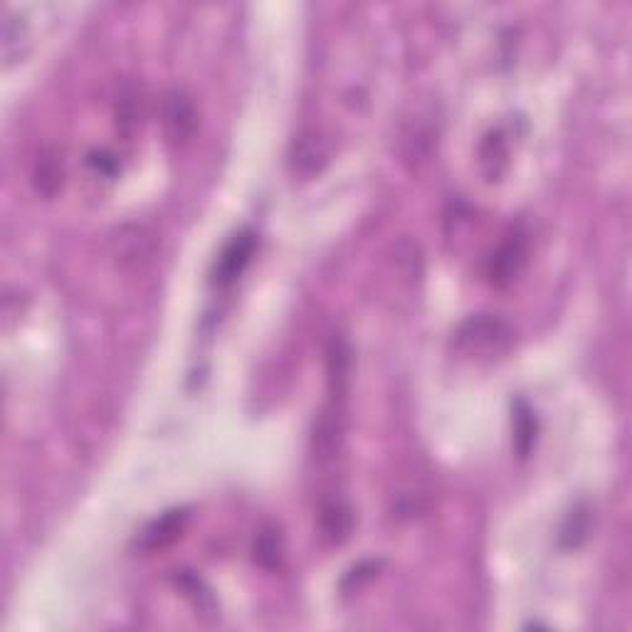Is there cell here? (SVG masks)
Instances as JSON below:
<instances>
[{
    "instance_id": "obj_8",
    "label": "cell",
    "mask_w": 632,
    "mask_h": 632,
    "mask_svg": "<svg viewBox=\"0 0 632 632\" xmlns=\"http://www.w3.org/2000/svg\"><path fill=\"white\" fill-rule=\"evenodd\" d=\"M482 166L492 181L502 176L504 166H507V144H504L502 134L487 136V141L482 146Z\"/></svg>"
},
{
    "instance_id": "obj_7",
    "label": "cell",
    "mask_w": 632,
    "mask_h": 632,
    "mask_svg": "<svg viewBox=\"0 0 632 632\" xmlns=\"http://www.w3.org/2000/svg\"><path fill=\"white\" fill-rule=\"evenodd\" d=\"M514 442L521 460L529 457L531 447H534L536 442V418L524 400H516L514 405Z\"/></svg>"
},
{
    "instance_id": "obj_4",
    "label": "cell",
    "mask_w": 632,
    "mask_h": 632,
    "mask_svg": "<svg viewBox=\"0 0 632 632\" xmlns=\"http://www.w3.org/2000/svg\"><path fill=\"white\" fill-rule=\"evenodd\" d=\"M526 262V242L521 235H512L502 247L497 250V255L492 257V265H489V277L497 287H507L509 282H514L516 275L521 272Z\"/></svg>"
},
{
    "instance_id": "obj_3",
    "label": "cell",
    "mask_w": 632,
    "mask_h": 632,
    "mask_svg": "<svg viewBox=\"0 0 632 632\" xmlns=\"http://www.w3.org/2000/svg\"><path fill=\"white\" fill-rule=\"evenodd\" d=\"M188 524V512L186 509H173V512H166L161 519L151 521L141 536L136 539V546L141 551H161L166 546H171L173 541L181 539L183 529Z\"/></svg>"
},
{
    "instance_id": "obj_6",
    "label": "cell",
    "mask_w": 632,
    "mask_h": 632,
    "mask_svg": "<svg viewBox=\"0 0 632 632\" xmlns=\"http://www.w3.org/2000/svg\"><path fill=\"white\" fill-rule=\"evenodd\" d=\"M321 531H324L326 539L331 544H341V541L349 539L351 529H354V514H351L349 507L339 502H331L321 507Z\"/></svg>"
},
{
    "instance_id": "obj_1",
    "label": "cell",
    "mask_w": 632,
    "mask_h": 632,
    "mask_svg": "<svg viewBox=\"0 0 632 632\" xmlns=\"http://www.w3.org/2000/svg\"><path fill=\"white\" fill-rule=\"evenodd\" d=\"M514 334L502 319L494 316H472L457 331V351L467 356H499L512 346Z\"/></svg>"
},
{
    "instance_id": "obj_2",
    "label": "cell",
    "mask_w": 632,
    "mask_h": 632,
    "mask_svg": "<svg viewBox=\"0 0 632 632\" xmlns=\"http://www.w3.org/2000/svg\"><path fill=\"white\" fill-rule=\"evenodd\" d=\"M255 245H257V237L252 230H242V233H237L233 240L225 245V250L220 252L218 262H215L213 284H218V287H228V284H233L235 279L245 272V267L250 265Z\"/></svg>"
},
{
    "instance_id": "obj_5",
    "label": "cell",
    "mask_w": 632,
    "mask_h": 632,
    "mask_svg": "<svg viewBox=\"0 0 632 632\" xmlns=\"http://www.w3.org/2000/svg\"><path fill=\"white\" fill-rule=\"evenodd\" d=\"M163 121H166L171 141H186L191 139L193 129H196V109L183 94H171L166 102V112H163Z\"/></svg>"
}]
</instances>
